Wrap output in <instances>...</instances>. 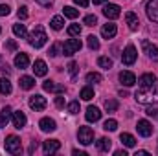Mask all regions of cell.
I'll use <instances>...</instances> for the list:
<instances>
[{
    "label": "cell",
    "mask_w": 158,
    "mask_h": 156,
    "mask_svg": "<svg viewBox=\"0 0 158 156\" xmlns=\"http://www.w3.org/2000/svg\"><path fill=\"white\" fill-rule=\"evenodd\" d=\"M134 99L138 103H142V105H155V103H158V83L138 86V90L134 92Z\"/></svg>",
    "instance_id": "6da1fadb"
},
{
    "label": "cell",
    "mask_w": 158,
    "mask_h": 156,
    "mask_svg": "<svg viewBox=\"0 0 158 156\" xmlns=\"http://www.w3.org/2000/svg\"><path fill=\"white\" fill-rule=\"evenodd\" d=\"M28 40H30V44L33 48H42L46 44V40H48V35H46L42 26H35V30L31 31V35L28 37Z\"/></svg>",
    "instance_id": "7a4b0ae2"
},
{
    "label": "cell",
    "mask_w": 158,
    "mask_h": 156,
    "mask_svg": "<svg viewBox=\"0 0 158 156\" xmlns=\"http://www.w3.org/2000/svg\"><path fill=\"white\" fill-rule=\"evenodd\" d=\"M4 149H6V153H9V154H19V153L22 151L20 138H19V136H15V134L7 136V138H6V142H4Z\"/></svg>",
    "instance_id": "3957f363"
},
{
    "label": "cell",
    "mask_w": 158,
    "mask_h": 156,
    "mask_svg": "<svg viewBox=\"0 0 158 156\" xmlns=\"http://www.w3.org/2000/svg\"><path fill=\"white\" fill-rule=\"evenodd\" d=\"M136 59H138V51H136V48H134L132 44H129V46L123 50L121 61H123V64L131 66V64H134V63H136Z\"/></svg>",
    "instance_id": "277c9868"
},
{
    "label": "cell",
    "mask_w": 158,
    "mask_h": 156,
    "mask_svg": "<svg viewBox=\"0 0 158 156\" xmlns=\"http://www.w3.org/2000/svg\"><path fill=\"white\" fill-rule=\"evenodd\" d=\"M81 46H83V44H81V40L79 39H68L64 44H63V53L70 57V55L77 53L79 50H81Z\"/></svg>",
    "instance_id": "5b68a950"
},
{
    "label": "cell",
    "mask_w": 158,
    "mask_h": 156,
    "mask_svg": "<svg viewBox=\"0 0 158 156\" xmlns=\"http://www.w3.org/2000/svg\"><path fill=\"white\" fill-rule=\"evenodd\" d=\"M77 138H79V143L83 145H90L94 142V130L90 127H81L77 132Z\"/></svg>",
    "instance_id": "8992f818"
},
{
    "label": "cell",
    "mask_w": 158,
    "mask_h": 156,
    "mask_svg": "<svg viewBox=\"0 0 158 156\" xmlns=\"http://www.w3.org/2000/svg\"><path fill=\"white\" fill-rule=\"evenodd\" d=\"M28 103H30V109H31V110H35V112H37V110H44V109H46V105H48V103H46V99H44L42 96H39V94L31 96Z\"/></svg>",
    "instance_id": "52a82bcc"
},
{
    "label": "cell",
    "mask_w": 158,
    "mask_h": 156,
    "mask_svg": "<svg viewBox=\"0 0 158 156\" xmlns=\"http://www.w3.org/2000/svg\"><path fill=\"white\" fill-rule=\"evenodd\" d=\"M59 149H61V142H59V140H46V142L42 143L44 154H55Z\"/></svg>",
    "instance_id": "ba28073f"
},
{
    "label": "cell",
    "mask_w": 158,
    "mask_h": 156,
    "mask_svg": "<svg viewBox=\"0 0 158 156\" xmlns=\"http://www.w3.org/2000/svg\"><path fill=\"white\" fill-rule=\"evenodd\" d=\"M142 46H143V51L147 53V57H149L151 61H156L158 63V46L151 44L149 40H142Z\"/></svg>",
    "instance_id": "9c48e42d"
},
{
    "label": "cell",
    "mask_w": 158,
    "mask_h": 156,
    "mask_svg": "<svg viewBox=\"0 0 158 156\" xmlns=\"http://www.w3.org/2000/svg\"><path fill=\"white\" fill-rule=\"evenodd\" d=\"M136 129H138L140 136H143V138H149V136L153 134V125H151L147 119H140L138 125H136Z\"/></svg>",
    "instance_id": "30bf717a"
},
{
    "label": "cell",
    "mask_w": 158,
    "mask_h": 156,
    "mask_svg": "<svg viewBox=\"0 0 158 156\" xmlns=\"http://www.w3.org/2000/svg\"><path fill=\"white\" fill-rule=\"evenodd\" d=\"M145 13H147L149 20H153V22H158V0H149V2H147Z\"/></svg>",
    "instance_id": "8fae6325"
},
{
    "label": "cell",
    "mask_w": 158,
    "mask_h": 156,
    "mask_svg": "<svg viewBox=\"0 0 158 156\" xmlns=\"http://www.w3.org/2000/svg\"><path fill=\"white\" fill-rule=\"evenodd\" d=\"M11 121H13V127H15V129H22V127H26V123H28L26 114L20 112V110H17V112L11 114Z\"/></svg>",
    "instance_id": "7c38bea8"
},
{
    "label": "cell",
    "mask_w": 158,
    "mask_h": 156,
    "mask_svg": "<svg viewBox=\"0 0 158 156\" xmlns=\"http://www.w3.org/2000/svg\"><path fill=\"white\" fill-rule=\"evenodd\" d=\"M103 15L107 18H118L119 15H121V9H119V6H116V4H107L103 7Z\"/></svg>",
    "instance_id": "4fadbf2b"
},
{
    "label": "cell",
    "mask_w": 158,
    "mask_h": 156,
    "mask_svg": "<svg viewBox=\"0 0 158 156\" xmlns=\"http://www.w3.org/2000/svg\"><path fill=\"white\" fill-rule=\"evenodd\" d=\"M39 127L42 132H53L55 129H57V123H55V119H52V117H42L39 121Z\"/></svg>",
    "instance_id": "5bb4252c"
},
{
    "label": "cell",
    "mask_w": 158,
    "mask_h": 156,
    "mask_svg": "<svg viewBox=\"0 0 158 156\" xmlns=\"http://www.w3.org/2000/svg\"><path fill=\"white\" fill-rule=\"evenodd\" d=\"M125 22H127V26H129L131 31H136V30L140 28V18H138L136 13H132V11H129V13L125 15Z\"/></svg>",
    "instance_id": "9a60e30c"
},
{
    "label": "cell",
    "mask_w": 158,
    "mask_h": 156,
    "mask_svg": "<svg viewBox=\"0 0 158 156\" xmlns=\"http://www.w3.org/2000/svg\"><path fill=\"white\" fill-rule=\"evenodd\" d=\"M85 117H86V121H90V123L99 121V119H101V110H99L98 107H88V109H86V114H85Z\"/></svg>",
    "instance_id": "2e32d148"
},
{
    "label": "cell",
    "mask_w": 158,
    "mask_h": 156,
    "mask_svg": "<svg viewBox=\"0 0 158 156\" xmlns=\"http://www.w3.org/2000/svg\"><path fill=\"white\" fill-rule=\"evenodd\" d=\"M116 33H118V28H116V24H112V22H109V24H105V26L101 28V35H103L105 39H112V37H116Z\"/></svg>",
    "instance_id": "e0dca14e"
},
{
    "label": "cell",
    "mask_w": 158,
    "mask_h": 156,
    "mask_svg": "<svg viewBox=\"0 0 158 156\" xmlns=\"http://www.w3.org/2000/svg\"><path fill=\"white\" fill-rule=\"evenodd\" d=\"M119 81H121V84H125V86H132V84H136V76L132 74V72H121L119 74Z\"/></svg>",
    "instance_id": "ac0fdd59"
},
{
    "label": "cell",
    "mask_w": 158,
    "mask_h": 156,
    "mask_svg": "<svg viewBox=\"0 0 158 156\" xmlns=\"http://www.w3.org/2000/svg\"><path fill=\"white\" fill-rule=\"evenodd\" d=\"M33 72H35V76H39V77H44V76L48 74V66H46V63H44L42 59H37V61L33 63Z\"/></svg>",
    "instance_id": "d6986e66"
},
{
    "label": "cell",
    "mask_w": 158,
    "mask_h": 156,
    "mask_svg": "<svg viewBox=\"0 0 158 156\" xmlns=\"http://www.w3.org/2000/svg\"><path fill=\"white\" fill-rule=\"evenodd\" d=\"M28 64H30V57H28V53H17V57H15V66L17 68H20V70H24V68H28Z\"/></svg>",
    "instance_id": "ffe728a7"
},
{
    "label": "cell",
    "mask_w": 158,
    "mask_h": 156,
    "mask_svg": "<svg viewBox=\"0 0 158 156\" xmlns=\"http://www.w3.org/2000/svg\"><path fill=\"white\" fill-rule=\"evenodd\" d=\"M42 88H44L46 92H57V94H63V92H66V88H64V86H61V84H55L53 81H44V83H42Z\"/></svg>",
    "instance_id": "44dd1931"
},
{
    "label": "cell",
    "mask_w": 158,
    "mask_h": 156,
    "mask_svg": "<svg viewBox=\"0 0 158 156\" xmlns=\"http://www.w3.org/2000/svg\"><path fill=\"white\" fill-rule=\"evenodd\" d=\"M153 83H156V76L155 74H143L138 79V86H145V84H153Z\"/></svg>",
    "instance_id": "7402d4cb"
},
{
    "label": "cell",
    "mask_w": 158,
    "mask_h": 156,
    "mask_svg": "<svg viewBox=\"0 0 158 156\" xmlns=\"http://www.w3.org/2000/svg\"><path fill=\"white\" fill-rule=\"evenodd\" d=\"M119 140H121V143H123L125 147H134V145H136V138H134L132 134H129V132H123V134L119 136Z\"/></svg>",
    "instance_id": "603a6c76"
},
{
    "label": "cell",
    "mask_w": 158,
    "mask_h": 156,
    "mask_svg": "<svg viewBox=\"0 0 158 156\" xmlns=\"http://www.w3.org/2000/svg\"><path fill=\"white\" fill-rule=\"evenodd\" d=\"M35 86V79L30 77V76H22L20 77V88H24V90H31Z\"/></svg>",
    "instance_id": "cb8c5ba5"
},
{
    "label": "cell",
    "mask_w": 158,
    "mask_h": 156,
    "mask_svg": "<svg viewBox=\"0 0 158 156\" xmlns=\"http://www.w3.org/2000/svg\"><path fill=\"white\" fill-rule=\"evenodd\" d=\"M13 33L20 39H26L28 37V31H26V26L24 24H13Z\"/></svg>",
    "instance_id": "d4e9b609"
},
{
    "label": "cell",
    "mask_w": 158,
    "mask_h": 156,
    "mask_svg": "<svg viewBox=\"0 0 158 156\" xmlns=\"http://www.w3.org/2000/svg\"><path fill=\"white\" fill-rule=\"evenodd\" d=\"M110 147H112V142H110L109 138H101V140L98 142V149H99L101 153H109Z\"/></svg>",
    "instance_id": "484cf974"
},
{
    "label": "cell",
    "mask_w": 158,
    "mask_h": 156,
    "mask_svg": "<svg viewBox=\"0 0 158 156\" xmlns=\"http://www.w3.org/2000/svg\"><path fill=\"white\" fill-rule=\"evenodd\" d=\"M50 26H52L55 31H59V30L64 26V20H63V17H61V15H55V17L52 18V22H50Z\"/></svg>",
    "instance_id": "4316f807"
},
{
    "label": "cell",
    "mask_w": 158,
    "mask_h": 156,
    "mask_svg": "<svg viewBox=\"0 0 158 156\" xmlns=\"http://www.w3.org/2000/svg\"><path fill=\"white\" fill-rule=\"evenodd\" d=\"M0 94H11V83H9V79L0 77Z\"/></svg>",
    "instance_id": "83f0119b"
},
{
    "label": "cell",
    "mask_w": 158,
    "mask_h": 156,
    "mask_svg": "<svg viewBox=\"0 0 158 156\" xmlns=\"http://www.w3.org/2000/svg\"><path fill=\"white\" fill-rule=\"evenodd\" d=\"M63 13H64V17H68V18H77L79 17V11L76 7H72V6H64Z\"/></svg>",
    "instance_id": "f1b7e54d"
},
{
    "label": "cell",
    "mask_w": 158,
    "mask_h": 156,
    "mask_svg": "<svg viewBox=\"0 0 158 156\" xmlns=\"http://www.w3.org/2000/svg\"><path fill=\"white\" fill-rule=\"evenodd\" d=\"M81 99H85V101H90L92 97H94V90L90 88V86H85V88H81Z\"/></svg>",
    "instance_id": "f546056e"
},
{
    "label": "cell",
    "mask_w": 158,
    "mask_h": 156,
    "mask_svg": "<svg viewBox=\"0 0 158 156\" xmlns=\"http://www.w3.org/2000/svg\"><path fill=\"white\" fill-rule=\"evenodd\" d=\"M13 114V110H11V107H4L2 110H0V119H2V123L6 125L7 121H9V117Z\"/></svg>",
    "instance_id": "4dcf8cb0"
},
{
    "label": "cell",
    "mask_w": 158,
    "mask_h": 156,
    "mask_svg": "<svg viewBox=\"0 0 158 156\" xmlns=\"http://www.w3.org/2000/svg\"><path fill=\"white\" fill-rule=\"evenodd\" d=\"M118 107H119V103L116 99H107V101H105V110H107V112H116Z\"/></svg>",
    "instance_id": "1f68e13d"
},
{
    "label": "cell",
    "mask_w": 158,
    "mask_h": 156,
    "mask_svg": "<svg viewBox=\"0 0 158 156\" xmlns=\"http://www.w3.org/2000/svg\"><path fill=\"white\" fill-rule=\"evenodd\" d=\"M86 44H88L90 50H99V40H98L96 35H88L86 37Z\"/></svg>",
    "instance_id": "d6a6232c"
},
{
    "label": "cell",
    "mask_w": 158,
    "mask_h": 156,
    "mask_svg": "<svg viewBox=\"0 0 158 156\" xmlns=\"http://www.w3.org/2000/svg\"><path fill=\"white\" fill-rule=\"evenodd\" d=\"M103 81V76L98 74V72H90L86 74V83H101Z\"/></svg>",
    "instance_id": "836d02e7"
},
{
    "label": "cell",
    "mask_w": 158,
    "mask_h": 156,
    "mask_svg": "<svg viewBox=\"0 0 158 156\" xmlns=\"http://www.w3.org/2000/svg\"><path fill=\"white\" fill-rule=\"evenodd\" d=\"M98 64H99L101 68H105V70H110V68H112V59H109V57H99V59H98Z\"/></svg>",
    "instance_id": "e575fe53"
},
{
    "label": "cell",
    "mask_w": 158,
    "mask_h": 156,
    "mask_svg": "<svg viewBox=\"0 0 158 156\" xmlns=\"http://www.w3.org/2000/svg\"><path fill=\"white\" fill-rule=\"evenodd\" d=\"M103 129L109 130V132H114V130L118 129V121H116V119H107V121L103 123Z\"/></svg>",
    "instance_id": "d590c367"
},
{
    "label": "cell",
    "mask_w": 158,
    "mask_h": 156,
    "mask_svg": "<svg viewBox=\"0 0 158 156\" xmlns=\"http://www.w3.org/2000/svg\"><path fill=\"white\" fill-rule=\"evenodd\" d=\"M68 35H70V37H79V35H81V26H79V24L68 26Z\"/></svg>",
    "instance_id": "8d00e7d4"
},
{
    "label": "cell",
    "mask_w": 158,
    "mask_h": 156,
    "mask_svg": "<svg viewBox=\"0 0 158 156\" xmlns=\"http://www.w3.org/2000/svg\"><path fill=\"white\" fill-rule=\"evenodd\" d=\"M77 63H74V61H72V63H70V64H68V72H70V77L72 79H76L77 77Z\"/></svg>",
    "instance_id": "74e56055"
},
{
    "label": "cell",
    "mask_w": 158,
    "mask_h": 156,
    "mask_svg": "<svg viewBox=\"0 0 158 156\" xmlns=\"http://www.w3.org/2000/svg\"><path fill=\"white\" fill-rule=\"evenodd\" d=\"M61 50H63V44H59V42H57V44H53V46L50 48V51H48V53H50L52 57H57Z\"/></svg>",
    "instance_id": "f35d334b"
},
{
    "label": "cell",
    "mask_w": 158,
    "mask_h": 156,
    "mask_svg": "<svg viewBox=\"0 0 158 156\" xmlns=\"http://www.w3.org/2000/svg\"><path fill=\"white\" fill-rule=\"evenodd\" d=\"M83 22H85L86 26H96V22H98V18H96V15H86Z\"/></svg>",
    "instance_id": "ab89813d"
},
{
    "label": "cell",
    "mask_w": 158,
    "mask_h": 156,
    "mask_svg": "<svg viewBox=\"0 0 158 156\" xmlns=\"http://www.w3.org/2000/svg\"><path fill=\"white\" fill-rule=\"evenodd\" d=\"M68 112H70V114H77L79 112V101H72V103L68 105Z\"/></svg>",
    "instance_id": "60d3db41"
},
{
    "label": "cell",
    "mask_w": 158,
    "mask_h": 156,
    "mask_svg": "<svg viewBox=\"0 0 158 156\" xmlns=\"http://www.w3.org/2000/svg\"><path fill=\"white\" fill-rule=\"evenodd\" d=\"M19 18H20V20H26V18H28V7H26V6H22V7L19 9Z\"/></svg>",
    "instance_id": "b9f144b4"
},
{
    "label": "cell",
    "mask_w": 158,
    "mask_h": 156,
    "mask_svg": "<svg viewBox=\"0 0 158 156\" xmlns=\"http://www.w3.org/2000/svg\"><path fill=\"white\" fill-rule=\"evenodd\" d=\"M9 15V6L7 4H0V17H7Z\"/></svg>",
    "instance_id": "7bdbcfd3"
},
{
    "label": "cell",
    "mask_w": 158,
    "mask_h": 156,
    "mask_svg": "<svg viewBox=\"0 0 158 156\" xmlns=\"http://www.w3.org/2000/svg\"><path fill=\"white\" fill-rule=\"evenodd\" d=\"M55 107H57V109H63V107H64V97H63V96H57V97H55Z\"/></svg>",
    "instance_id": "ee69618b"
},
{
    "label": "cell",
    "mask_w": 158,
    "mask_h": 156,
    "mask_svg": "<svg viewBox=\"0 0 158 156\" xmlns=\"http://www.w3.org/2000/svg\"><path fill=\"white\" fill-rule=\"evenodd\" d=\"M145 114H147L149 117H155V116H158V110L155 109V107H149V109L145 110Z\"/></svg>",
    "instance_id": "f6af8a7d"
},
{
    "label": "cell",
    "mask_w": 158,
    "mask_h": 156,
    "mask_svg": "<svg viewBox=\"0 0 158 156\" xmlns=\"http://www.w3.org/2000/svg\"><path fill=\"white\" fill-rule=\"evenodd\" d=\"M6 48H7V50H11V51H15V50H17V42H15V40H7Z\"/></svg>",
    "instance_id": "bcb514c9"
},
{
    "label": "cell",
    "mask_w": 158,
    "mask_h": 156,
    "mask_svg": "<svg viewBox=\"0 0 158 156\" xmlns=\"http://www.w3.org/2000/svg\"><path fill=\"white\" fill-rule=\"evenodd\" d=\"M35 2H39L42 7H50V6L53 4V0H35Z\"/></svg>",
    "instance_id": "7dc6e473"
},
{
    "label": "cell",
    "mask_w": 158,
    "mask_h": 156,
    "mask_svg": "<svg viewBox=\"0 0 158 156\" xmlns=\"http://www.w3.org/2000/svg\"><path fill=\"white\" fill-rule=\"evenodd\" d=\"M0 70H2V74H4V76H9V74H11V68H9L7 64H4V66H2Z\"/></svg>",
    "instance_id": "c3c4849f"
},
{
    "label": "cell",
    "mask_w": 158,
    "mask_h": 156,
    "mask_svg": "<svg viewBox=\"0 0 158 156\" xmlns=\"http://www.w3.org/2000/svg\"><path fill=\"white\" fill-rule=\"evenodd\" d=\"M74 2H76V4H77V6H81V7H86V6H88V4H90V2H88V0H74Z\"/></svg>",
    "instance_id": "681fc988"
},
{
    "label": "cell",
    "mask_w": 158,
    "mask_h": 156,
    "mask_svg": "<svg viewBox=\"0 0 158 156\" xmlns=\"http://www.w3.org/2000/svg\"><path fill=\"white\" fill-rule=\"evenodd\" d=\"M149 153L147 151H136V156H147Z\"/></svg>",
    "instance_id": "f907efd6"
},
{
    "label": "cell",
    "mask_w": 158,
    "mask_h": 156,
    "mask_svg": "<svg viewBox=\"0 0 158 156\" xmlns=\"http://www.w3.org/2000/svg\"><path fill=\"white\" fill-rule=\"evenodd\" d=\"M74 156H86V154H85L83 151H77V149H76V151H74Z\"/></svg>",
    "instance_id": "816d5d0a"
},
{
    "label": "cell",
    "mask_w": 158,
    "mask_h": 156,
    "mask_svg": "<svg viewBox=\"0 0 158 156\" xmlns=\"http://www.w3.org/2000/svg\"><path fill=\"white\" fill-rule=\"evenodd\" d=\"M114 154H116V156H127V153H125V151H116Z\"/></svg>",
    "instance_id": "f5cc1de1"
},
{
    "label": "cell",
    "mask_w": 158,
    "mask_h": 156,
    "mask_svg": "<svg viewBox=\"0 0 158 156\" xmlns=\"http://www.w3.org/2000/svg\"><path fill=\"white\" fill-rule=\"evenodd\" d=\"M92 2H94V4H105L107 0H92Z\"/></svg>",
    "instance_id": "db71d44e"
},
{
    "label": "cell",
    "mask_w": 158,
    "mask_h": 156,
    "mask_svg": "<svg viewBox=\"0 0 158 156\" xmlns=\"http://www.w3.org/2000/svg\"><path fill=\"white\" fill-rule=\"evenodd\" d=\"M0 61H2V55H0Z\"/></svg>",
    "instance_id": "11a10c76"
},
{
    "label": "cell",
    "mask_w": 158,
    "mask_h": 156,
    "mask_svg": "<svg viewBox=\"0 0 158 156\" xmlns=\"http://www.w3.org/2000/svg\"><path fill=\"white\" fill-rule=\"evenodd\" d=\"M0 31H2V30H0Z\"/></svg>",
    "instance_id": "9f6ffc18"
}]
</instances>
